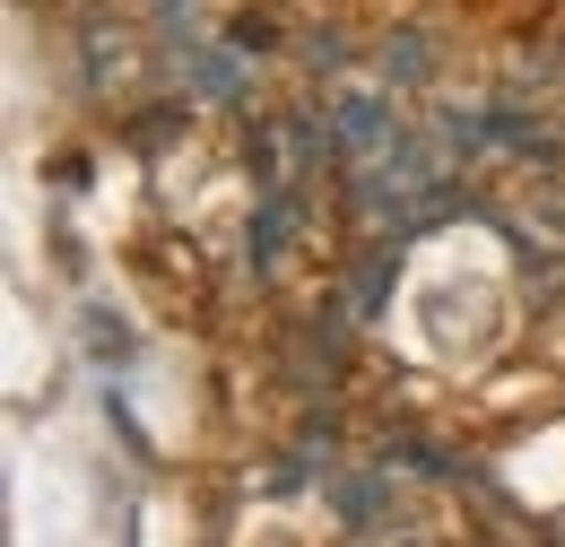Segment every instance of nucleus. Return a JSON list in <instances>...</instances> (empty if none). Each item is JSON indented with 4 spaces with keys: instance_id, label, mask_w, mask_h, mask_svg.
Instances as JSON below:
<instances>
[]
</instances>
